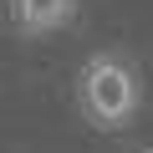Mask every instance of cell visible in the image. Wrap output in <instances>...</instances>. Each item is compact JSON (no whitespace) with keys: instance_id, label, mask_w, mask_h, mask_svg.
I'll return each mask as SVG.
<instances>
[{"instance_id":"6da1fadb","label":"cell","mask_w":153,"mask_h":153,"mask_svg":"<svg viewBox=\"0 0 153 153\" xmlns=\"http://www.w3.org/2000/svg\"><path fill=\"white\" fill-rule=\"evenodd\" d=\"M76 112L102 133H123L143 112V71L128 51H92L76 71Z\"/></svg>"},{"instance_id":"7a4b0ae2","label":"cell","mask_w":153,"mask_h":153,"mask_svg":"<svg viewBox=\"0 0 153 153\" xmlns=\"http://www.w3.org/2000/svg\"><path fill=\"white\" fill-rule=\"evenodd\" d=\"M76 5L82 0H5V21L16 36L26 41H41V36H56L76 21Z\"/></svg>"}]
</instances>
